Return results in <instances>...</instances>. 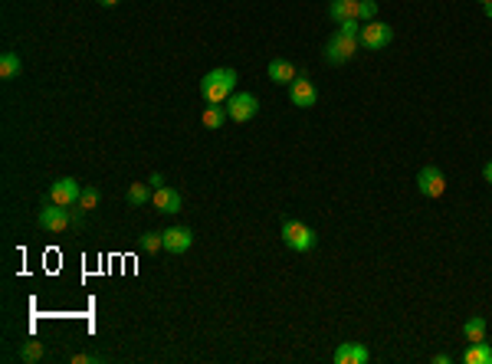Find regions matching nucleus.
<instances>
[{
	"instance_id": "1",
	"label": "nucleus",
	"mask_w": 492,
	"mask_h": 364,
	"mask_svg": "<svg viewBox=\"0 0 492 364\" xmlns=\"http://www.w3.org/2000/svg\"><path fill=\"white\" fill-rule=\"evenodd\" d=\"M237 89V69H210L200 79V95L207 106H224L226 99Z\"/></svg>"
},
{
	"instance_id": "2",
	"label": "nucleus",
	"mask_w": 492,
	"mask_h": 364,
	"mask_svg": "<svg viewBox=\"0 0 492 364\" xmlns=\"http://www.w3.org/2000/svg\"><path fill=\"white\" fill-rule=\"evenodd\" d=\"M283 243L292 253H309L318 243V233L309 223H302V220H283Z\"/></svg>"
},
{
	"instance_id": "3",
	"label": "nucleus",
	"mask_w": 492,
	"mask_h": 364,
	"mask_svg": "<svg viewBox=\"0 0 492 364\" xmlns=\"http://www.w3.org/2000/svg\"><path fill=\"white\" fill-rule=\"evenodd\" d=\"M361 49V40L358 36H344V33L335 30V36L325 43V62H331V66H342V62L355 60Z\"/></svg>"
},
{
	"instance_id": "4",
	"label": "nucleus",
	"mask_w": 492,
	"mask_h": 364,
	"mask_svg": "<svg viewBox=\"0 0 492 364\" xmlns=\"http://www.w3.org/2000/svg\"><path fill=\"white\" fill-rule=\"evenodd\" d=\"M361 46L364 49H388V43L394 40V30H390L384 20H368V23H361Z\"/></svg>"
},
{
	"instance_id": "5",
	"label": "nucleus",
	"mask_w": 492,
	"mask_h": 364,
	"mask_svg": "<svg viewBox=\"0 0 492 364\" xmlns=\"http://www.w3.org/2000/svg\"><path fill=\"white\" fill-rule=\"evenodd\" d=\"M79 194H82V184L75 178H56L49 184V204H60V207H75L79 204Z\"/></svg>"
},
{
	"instance_id": "6",
	"label": "nucleus",
	"mask_w": 492,
	"mask_h": 364,
	"mask_svg": "<svg viewBox=\"0 0 492 364\" xmlns=\"http://www.w3.org/2000/svg\"><path fill=\"white\" fill-rule=\"evenodd\" d=\"M256 112H259V99L250 95V92H233V95L226 99V115H230V121H250V119H256Z\"/></svg>"
},
{
	"instance_id": "7",
	"label": "nucleus",
	"mask_w": 492,
	"mask_h": 364,
	"mask_svg": "<svg viewBox=\"0 0 492 364\" xmlns=\"http://www.w3.org/2000/svg\"><path fill=\"white\" fill-rule=\"evenodd\" d=\"M36 223L49 233H62V230H69L73 223V217H69V207H60V204H43V210L36 217Z\"/></svg>"
},
{
	"instance_id": "8",
	"label": "nucleus",
	"mask_w": 492,
	"mask_h": 364,
	"mask_svg": "<svg viewBox=\"0 0 492 364\" xmlns=\"http://www.w3.org/2000/svg\"><path fill=\"white\" fill-rule=\"evenodd\" d=\"M289 102H292L296 108H312L315 102H318V89L312 86L309 73H298L296 82L289 86Z\"/></svg>"
},
{
	"instance_id": "9",
	"label": "nucleus",
	"mask_w": 492,
	"mask_h": 364,
	"mask_svg": "<svg viewBox=\"0 0 492 364\" xmlns=\"http://www.w3.org/2000/svg\"><path fill=\"white\" fill-rule=\"evenodd\" d=\"M417 191L423 197H443V191H447L443 171H440V167H423L417 174Z\"/></svg>"
},
{
	"instance_id": "10",
	"label": "nucleus",
	"mask_w": 492,
	"mask_h": 364,
	"mask_svg": "<svg viewBox=\"0 0 492 364\" xmlns=\"http://www.w3.org/2000/svg\"><path fill=\"white\" fill-rule=\"evenodd\" d=\"M161 236H164V250H167V253H174V256L187 253V250H191V243H194V233H191L187 227H167Z\"/></svg>"
},
{
	"instance_id": "11",
	"label": "nucleus",
	"mask_w": 492,
	"mask_h": 364,
	"mask_svg": "<svg viewBox=\"0 0 492 364\" xmlns=\"http://www.w3.org/2000/svg\"><path fill=\"white\" fill-rule=\"evenodd\" d=\"M371 358V351L364 348L361 341H342L335 348V364H364Z\"/></svg>"
},
{
	"instance_id": "12",
	"label": "nucleus",
	"mask_w": 492,
	"mask_h": 364,
	"mask_svg": "<svg viewBox=\"0 0 492 364\" xmlns=\"http://www.w3.org/2000/svg\"><path fill=\"white\" fill-rule=\"evenodd\" d=\"M151 204H154V210L158 213H178L184 200H180V194L174 191V187H158L154 197H151Z\"/></svg>"
},
{
	"instance_id": "13",
	"label": "nucleus",
	"mask_w": 492,
	"mask_h": 364,
	"mask_svg": "<svg viewBox=\"0 0 492 364\" xmlns=\"http://www.w3.org/2000/svg\"><path fill=\"white\" fill-rule=\"evenodd\" d=\"M296 76H298V69L289 60H272L269 62V79H272L276 86H292Z\"/></svg>"
},
{
	"instance_id": "14",
	"label": "nucleus",
	"mask_w": 492,
	"mask_h": 364,
	"mask_svg": "<svg viewBox=\"0 0 492 364\" xmlns=\"http://www.w3.org/2000/svg\"><path fill=\"white\" fill-rule=\"evenodd\" d=\"M358 14H361V0H328V16L335 23L351 20V16H358Z\"/></svg>"
},
{
	"instance_id": "15",
	"label": "nucleus",
	"mask_w": 492,
	"mask_h": 364,
	"mask_svg": "<svg viewBox=\"0 0 492 364\" xmlns=\"http://www.w3.org/2000/svg\"><path fill=\"white\" fill-rule=\"evenodd\" d=\"M462 364H492V345L489 341H476V345H469V348L462 351Z\"/></svg>"
},
{
	"instance_id": "16",
	"label": "nucleus",
	"mask_w": 492,
	"mask_h": 364,
	"mask_svg": "<svg viewBox=\"0 0 492 364\" xmlns=\"http://www.w3.org/2000/svg\"><path fill=\"white\" fill-rule=\"evenodd\" d=\"M462 338H466V345L486 341V319H482V315H473V319H466V325H462Z\"/></svg>"
},
{
	"instance_id": "17",
	"label": "nucleus",
	"mask_w": 492,
	"mask_h": 364,
	"mask_svg": "<svg viewBox=\"0 0 492 364\" xmlns=\"http://www.w3.org/2000/svg\"><path fill=\"white\" fill-rule=\"evenodd\" d=\"M200 119H204V128L217 132V128H224V125H226V119H230V115H226V106H207Z\"/></svg>"
},
{
	"instance_id": "18",
	"label": "nucleus",
	"mask_w": 492,
	"mask_h": 364,
	"mask_svg": "<svg viewBox=\"0 0 492 364\" xmlns=\"http://www.w3.org/2000/svg\"><path fill=\"white\" fill-rule=\"evenodd\" d=\"M20 69H23V66H20V56H16V53H3V56H0V79H16Z\"/></svg>"
},
{
	"instance_id": "19",
	"label": "nucleus",
	"mask_w": 492,
	"mask_h": 364,
	"mask_svg": "<svg viewBox=\"0 0 492 364\" xmlns=\"http://www.w3.org/2000/svg\"><path fill=\"white\" fill-rule=\"evenodd\" d=\"M154 197L151 194V184H128V204L132 207H141V204H148Z\"/></svg>"
},
{
	"instance_id": "20",
	"label": "nucleus",
	"mask_w": 492,
	"mask_h": 364,
	"mask_svg": "<svg viewBox=\"0 0 492 364\" xmlns=\"http://www.w3.org/2000/svg\"><path fill=\"white\" fill-rule=\"evenodd\" d=\"M82 213H89V210H95L99 207V191L95 187H82V194H79V204H75Z\"/></svg>"
},
{
	"instance_id": "21",
	"label": "nucleus",
	"mask_w": 492,
	"mask_h": 364,
	"mask_svg": "<svg viewBox=\"0 0 492 364\" xmlns=\"http://www.w3.org/2000/svg\"><path fill=\"white\" fill-rule=\"evenodd\" d=\"M40 358H43V345H40V341H27V345L20 348V361L33 364V361H40Z\"/></svg>"
},
{
	"instance_id": "22",
	"label": "nucleus",
	"mask_w": 492,
	"mask_h": 364,
	"mask_svg": "<svg viewBox=\"0 0 492 364\" xmlns=\"http://www.w3.org/2000/svg\"><path fill=\"white\" fill-rule=\"evenodd\" d=\"M141 250H145V253H158V250H164V236L161 233H154V230L145 233V236H141Z\"/></svg>"
},
{
	"instance_id": "23",
	"label": "nucleus",
	"mask_w": 492,
	"mask_h": 364,
	"mask_svg": "<svg viewBox=\"0 0 492 364\" xmlns=\"http://www.w3.org/2000/svg\"><path fill=\"white\" fill-rule=\"evenodd\" d=\"M338 33H344V36H361V16L342 20V23H338Z\"/></svg>"
},
{
	"instance_id": "24",
	"label": "nucleus",
	"mask_w": 492,
	"mask_h": 364,
	"mask_svg": "<svg viewBox=\"0 0 492 364\" xmlns=\"http://www.w3.org/2000/svg\"><path fill=\"white\" fill-rule=\"evenodd\" d=\"M361 20H364V23H368V20H374V16H377V0H361Z\"/></svg>"
},
{
	"instance_id": "25",
	"label": "nucleus",
	"mask_w": 492,
	"mask_h": 364,
	"mask_svg": "<svg viewBox=\"0 0 492 364\" xmlns=\"http://www.w3.org/2000/svg\"><path fill=\"white\" fill-rule=\"evenodd\" d=\"M89 361H99L95 354H73V364H89Z\"/></svg>"
},
{
	"instance_id": "26",
	"label": "nucleus",
	"mask_w": 492,
	"mask_h": 364,
	"mask_svg": "<svg viewBox=\"0 0 492 364\" xmlns=\"http://www.w3.org/2000/svg\"><path fill=\"white\" fill-rule=\"evenodd\" d=\"M151 187H154V191H158V187H164V181H161V174H151Z\"/></svg>"
},
{
	"instance_id": "27",
	"label": "nucleus",
	"mask_w": 492,
	"mask_h": 364,
	"mask_svg": "<svg viewBox=\"0 0 492 364\" xmlns=\"http://www.w3.org/2000/svg\"><path fill=\"white\" fill-rule=\"evenodd\" d=\"M482 178H486V184H492V161L482 167Z\"/></svg>"
},
{
	"instance_id": "28",
	"label": "nucleus",
	"mask_w": 492,
	"mask_h": 364,
	"mask_svg": "<svg viewBox=\"0 0 492 364\" xmlns=\"http://www.w3.org/2000/svg\"><path fill=\"white\" fill-rule=\"evenodd\" d=\"M449 361H453L449 354H436V358H433V364H449Z\"/></svg>"
},
{
	"instance_id": "29",
	"label": "nucleus",
	"mask_w": 492,
	"mask_h": 364,
	"mask_svg": "<svg viewBox=\"0 0 492 364\" xmlns=\"http://www.w3.org/2000/svg\"><path fill=\"white\" fill-rule=\"evenodd\" d=\"M99 3H102V7H115L119 0H99Z\"/></svg>"
},
{
	"instance_id": "30",
	"label": "nucleus",
	"mask_w": 492,
	"mask_h": 364,
	"mask_svg": "<svg viewBox=\"0 0 492 364\" xmlns=\"http://www.w3.org/2000/svg\"><path fill=\"white\" fill-rule=\"evenodd\" d=\"M482 10H486V16H492V3H482Z\"/></svg>"
},
{
	"instance_id": "31",
	"label": "nucleus",
	"mask_w": 492,
	"mask_h": 364,
	"mask_svg": "<svg viewBox=\"0 0 492 364\" xmlns=\"http://www.w3.org/2000/svg\"><path fill=\"white\" fill-rule=\"evenodd\" d=\"M479 3H492V0H479Z\"/></svg>"
}]
</instances>
